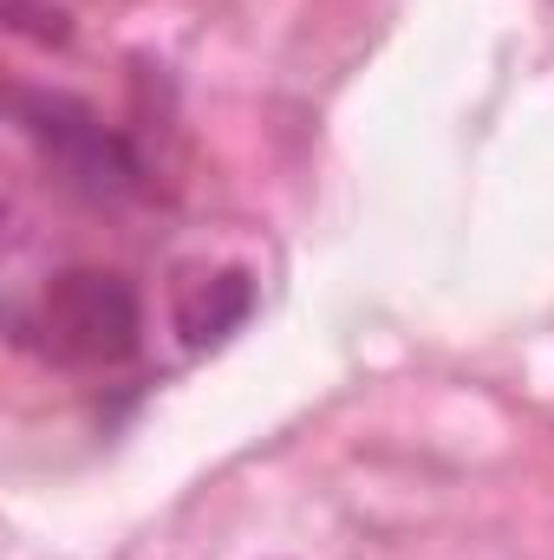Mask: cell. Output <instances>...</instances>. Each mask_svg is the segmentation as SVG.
Returning <instances> with one entry per match:
<instances>
[{"mask_svg": "<svg viewBox=\"0 0 554 560\" xmlns=\"http://www.w3.org/2000/svg\"><path fill=\"white\" fill-rule=\"evenodd\" d=\"M7 26H13L20 39H39V46H66V39H72V20H66V7H53V0H7Z\"/></svg>", "mask_w": 554, "mask_h": 560, "instance_id": "4", "label": "cell"}, {"mask_svg": "<svg viewBox=\"0 0 554 560\" xmlns=\"http://www.w3.org/2000/svg\"><path fill=\"white\" fill-rule=\"evenodd\" d=\"M249 313H255V280L242 268H216V275H196L176 287V332L196 352H209L229 332H242Z\"/></svg>", "mask_w": 554, "mask_h": 560, "instance_id": "3", "label": "cell"}, {"mask_svg": "<svg viewBox=\"0 0 554 560\" xmlns=\"http://www.w3.org/2000/svg\"><path fill=\"white\" fill-rule=\"evenodd\" d=\"M13 125L39 150V163L85 202H125L143 189V163L125 131H112L72 92H13Z\"/></svg>", "mask_w": 554, "mask_h": 560, "instance_id": "2", "label": "cell"}, {"mask_svg": "<svg viewBox=\"0 0 554 560\" xmlns=\"http://www.w3.org/2000/svg\"><path fill=\"white\" fill-rule=\"evenodd\" d=\"M143 339V300L118 268H66L46 280L20 346H39L53 365H125Z\"/></svg>", "mask_w": 554, "mask_h": 560, "instance_id": "1", "label": "cell"}]
</instances>
